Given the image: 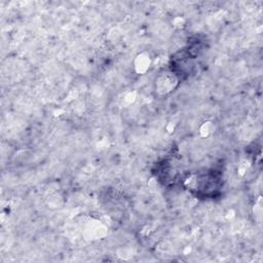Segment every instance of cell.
<instances>
[{"label":"cell","instance_id":"1","mask_svg":"<svg viewBox=\"0 0 263 263\" xmlns=\"http://www.w3.org/2000/svg\"><path fill=\"white\" fill-rule=\"evenodd\" d=\"M178 85V76L173 71H165L158 76L156 89L160 95L170 94Z\"/></svg>","mask_w":263,"mask_h":263},{"label":"cell","instance_id":"2","mask_svg":"<svg viewBox=\"0 0 263 263\" xmlns=\"http://www.w3.org/2000/svg\"><path fill=\"white\" fill-rule=\"evenodd\" d=\"M150 67V58L147 55L139 56L136 62V69L138 72L143 73L147 71Z\"/></svg>","mask_w":263,"mask_h":263}]
</instances>
